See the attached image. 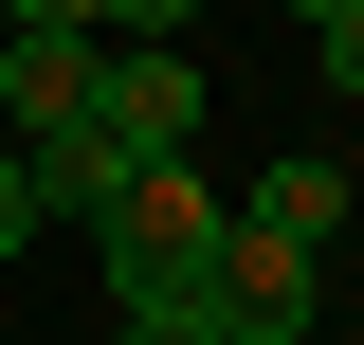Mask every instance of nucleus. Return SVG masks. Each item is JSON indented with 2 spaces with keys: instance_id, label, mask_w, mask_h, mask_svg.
Returning a JSON list of instances; mask_svg holds the SVG:
<instances>
[{
  "instance_id": "f257e3e1",
  "label": "nucleus",
  "mask_w": 364,
  "mask_h": 345,
  "mask_svg": "<svg viewBox=\"0 0 364 345\" xmlns=\"http://www.w3.org/2000/svg\"><path fill=\"white\" fill-rule=\"evenodd\" d=\"M91 255H109V309H219V182L146 164L128 200L91 218Z\"/></svg>"
},
{
  "instance_id": "f03ea898",
  "label": "nucleus",
  "mask_w": 364,
  "mask_h": 345,
  "mask_svg": "<svg viewBox=\"0 0 364 345\" xmlns=\"http://www.w3.org/2000/svg\"><path fill=\"white\" fill-rule=\"evenodd\" d=\"M200 109H219V91H200V55H182V37H109L91 128L128 146V164H200Z\"/></svg>"
},
{
  "instance_id": "7ed1b4c3",
  "label": "nucleus",
  "mask_w": 364,
  "mask_h": 345,
  "mask_svg": "<svg viewBox=\"0 0 364 345\" xmlns=\"http://www.w3.org/2000/svg\"><path fill=\"white\" fill-rule=\"evenodd\" d=\"M91 73H109V37H0V146H37L91 109Z\"/></svg>"
},
{
  "instance_id": "20e7f679",
  "label": "nucleus",
  "mask_w": 364,
  "mask_h": 345,
  "mask_svg": "<svg viewBox=\"0 0 364 345\" xmlns=\"http://www.w3.org/2000/svg\"><path fill=\"white\" fill-rule=\"evenodd\" d=\"M219 327H237V345L310 327V255H291V236H237V218H219Z\"/></svg>"
},
{
  "instance_id": "39448f33",
  "label": "nucleus",
  "mask_w": 364,
  "mask_h": 345,
  "mask_svg": "<svg viewBox=\"0 0 364 345\" xmlns=\"http://www.w3.org/2000/svg\"><path fill=\"white\" fill-rule=\"evenodd\" d=\"M237 236H291V255H328V218H346V164L328 146H291V164H255V200H219Z\"/></svg>"
},
{
  "instance_id": "423d86ee",
  "label": "nucleus",
  "mask_w": 364,
  "mask_h": 345,
  "mask_svg": "<svg viewBox=\"0 0 364 345\" xmlns=\"http://www.w3.org/2000/svg\"><path fill=\"white\" fill-rule=\"evenodd\" d=\"M109 345H237V327H219V309H128Z\"/></svg>"
},
{
  "instance_id": "0eeeda50",
  "label": "nucleus",
  "mask_w": 364,
  "mask_h": 345,
  "mask_svg": "<svg viewBox=\"0 0 364 345\" xmlns=\"http://www.w3.org/2000/svg\"><path fill=\"white\" fill-rule=\"evenodd\" d=\"M310 73H328V91H364V0H346V18H310Z\"/></svg>"
},
{
  "instance_id": "6e6552de",
  "label": "nucleus",
  "mask_w": 364,
  "mask_h": 345,
  "mask_svg": "<svg viewBox=\"0 0 364 345\" xmlns=\"http://www.w3.org/2000/svg\"><path fill=\"white\" fill-rule=\"evenodd\" d=\"M200 0H91V37H182Z\"/></svg>"
},
{
  "instance_id": "1a4fd4ad",
  "label": "nucleus",
  "mask_w": 364,
  "mask_h": 345,
  "mask_svg": "<svg viewBox=\"0 0 364 345\" xmlns=\"http://www.w3.org/2000/svg\"><path fill=\"white\" fill-rule=\"evenodd\" d=\"M0 37H91V0H0Z\"/></svg>"
},
{
  "instance_id": "9d476101",
  "label": "nucleus",
  "mask_w": 364,
  "mask_h": 345,
  "mask_svg": "<svg viewBox=\"0 0 364 345\" xmlns=\"http://www.w3.org/2000/svg\"><path fill=\"white\" fill-rule=\"evenodd\" d=\"M18 236H37V200H18V146H0V255H18Z\"/></svg>"
},
{
  "instance_id": "9b49d317",
  "label": "nucleus",
  "mask_w": 364,
  "mask_h": 345,
  "mask_svg": "<svg viewBox=\"0 0 364 345\" xmlns=\"http://www.w3.org/2000/svg\"><path fill=\"white\" fill-rule=\"evenodd\" d=\"M291 18H346V0H291Z\"/></svg>"
},
{
  "instance_id": "f8f14e48",
  "label": "nucleus",
  "mask_w": 364,
  "mask_h": 345,
  "mask_svg": "<svg viewBox=\"0 0 364 345\" xmlns=\"http://www.w3.org/2000/svg\"><path fill=\"white\" fill-rule=\"evenodd\" d=\"M273 345H328V327H273Z\"/></svg>"
}]
</instances>
